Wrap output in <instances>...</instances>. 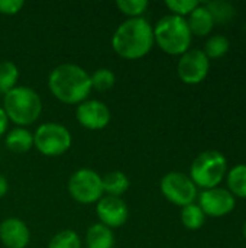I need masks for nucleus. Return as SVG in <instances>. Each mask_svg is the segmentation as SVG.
<instances>
[{"label": "nucleus", "instance_id": "nucleus-29", "mask_svg": "<svg viewBox=\"0 0 246 248\" xmlns=\"http://www.w3.org/2000/svg\"><path fill=\"white\" fill-rule=\"evenodd\" d=\"M9 192V183L6 180V177L3 174H0V199L4 198Z\"/></svg>", "mask_w": 246, "mask_h": 248}, {"label": "nucleus", "instance_id": "nucleus-4", "mask_svg": "<svg viewBox=\"0 0 246 248\" xmlns=\"http://www.w3.org/2000/svg\"><path fill=\"white\" fill-rule=\"evenodd\" d=\"M154 29L155 44L170 55H183L190 49L191 32L187 20L175 15H167L161 17Z\"/></svg>", "mask_w": 246, "mask_h": 248}, {"label": "nucleus", "instance_id": "nucleus-23", "mask_svg": "<svg viewBox=\"0 0 246 248\" xmlns=\"http://www.w3.org/2000/svg\"><path fill=\"white\" fill-rule=\"evenodd\" d=\"M48 248H81V238L72 230H62L51 238Z\"/></svg>", "mask_w": 246, "mask_h": 248}, {"label": "nucleus", "instance_id": "nucleus-20", "mask_svg": "<svg viewBox=\"0 0 246 248\" xmlns=\"http://www.w3.org/2000/svg\"><path fill=\"white\" fill-rule=\"evenodd\" d=\"M206 7L209 9V12L212 13L213 16V20H215V25H225L228 22H231L236 13L235 7L232 3L229 1H222V0H216V1H209V3H204Z\"/></svg>", "mask_w": 246, "mask_h": 248}, {"label": "nucleus", "instance_id": "nucleus-25", "mask_svg": "<svg viewBox=\"0 0 246 248\" xmlns=\"http://www.w3.org/2000/svg\"><path fill=\"white\" fill-rule=\"evenodd\" d=\"M116 7L129 19L142 17V13L148 9L146 0H119L116 1Z\"/></svg>", "mask_w": 246, "mask_h": 248}, {"label": "nucleus", "instance_id": "nucleus-30", "mask_svg": "<svg viewBox=\"0 0 246 248\" xmlns=\"http://www.w3.org/2000/svg\"><path fill=\"white\" fill-rule=\"evenodd\" d=\"M242 234H244V237H245L246 240V221L245 224H244V227H242Z\"/></svg>", "mask_w": 246, "mask_h": 248}, {"label": "nucleus", "instance_id": "nucleus-17", "mask_svg": "<svg viewBox=\"0 0 246 248\" xmlns=\"http://www.w3.org/2000/svg\"><path fill=\"white\" fill-rule=\"evenodd\" d=\"M101 185H103V192L107 196L120 198L129 190L130 182H129V177L123 171L115 170V171L107 173L104 177H101Z\"/></svg>", "mask_w": 246, "mask_h": 248}, {"label": "nucleus", "instance_id": "nucleus-15", "mask_svg": "<svg viewBox=\"0 0 246 248\" xmlns=\"http://www.w3.org/2000/svg\"><path fill=\"white\" fill-rule=\"evenodd\" d=\"M87 248H113L115 235L110 228L103 224H93L86 234Z\"/></svg>", "mask_w": 246, "mask_h": 248}, {"label": "nucleus", "instance_id": "nucleus-10", "mask_svg": "<svg viewBox=\"0 0 246 248\" xmlns=\"http://www.w3.org/2000/svg\"><path fill=\"white\" fill-rule=\"evenodd\" d=\"M235 196L223 187H213L203 190L199 195V206L204 215L220 218L235 209Z\"/></svg>", "mask_w": 246, "mask_h": 248}, {"label": "nucleus", "instance_id": "nucleus-5", "mask_svg": "<svg viewBox=\"0 0 246 248\" xmlns=\"http://www.w3.org/2000/svg\"><path fill=\"white\" fill-rule=\"evenodd\" d=\"M226 173L228 160L216 150H207L199 154L190 167V179L197 187H203L204 190L217 187Z\"/></svg>", "mask_w": 246, "mask_h": 248}, {"label": "nucleus", "instance_id": "nucleus-14", "mask_svg": "<svg viewBox=\"0 0 246 248\" xmlns=\"http://www.w3.org/2000/svg\"><path fill=\"white\" fill-rule=\"evenodd\" d=\"M186 20H187L191 35L206 36L215 28V20H213L212 13L209 12L206 4H202V3L188 15V19Z\"/></svg>", "mask_w": 246, "mask_h": 248}, {"label": "nucleus", "instance_id": "nucleus-8", "mask_svg": "<svg viewBox=\"0 0 246 248\" xmlns=\"http://www.w3.org/2000/svg\"><path fill=\"white\" fill-rule=\"evenodd\" d=\"M161 193L164 198L177 205V206H187L194 203L197 198V186L193 183L190 176L181 171H170L161 179Z\"/></svg>", "mask_w": 246, "mask_h": 248}, {"label": "nucleus", "instance_id": "nucleus-21", "mask_svg": "<svg viewBox=\"0 0 246 248\" xmlns=\"http://www.w3.org/2000/svg\"><path fill=\"white\" fill-rule=\"evenodd\" d=\"M204 221H206V215L203 214L199 205L190 203L181 209V222L187 230L191 231L200 230L204 225Z\"/></svg>", "mask_w": 246, "mask_h": 248}, {"label": "nucleus", "instance_id": "nucleus-9", "mask_svg": "<svg viewBox=\"0 0 246 248\" xmlns=\"http://www.w3.org/2000/svg\"><path fill=\"white\" fill-rule=\"evenodd\" d=\"M210 60L203 49H188L184 52L177 64V74L186 84H200L209 74Z\"/></svg>", "mask_w": 246, "mask_h": 248}, {"label": "nucleus", "instance_id": "nucleus-12", "mask_svg": "<svg viewBox=\"0 0 246 248\" xmlns=\"http://www.w3.org/2000/svg\"><path fill=\"white\" fill-rule=\"evenodd\" d=\"M96 214L100 219V224L107 228H119L126 224L129 218V208L122 198L103 196L96 205Z\"/></svg>", "mask_w": 246, "mask_h": 248}, {"label": "nucleus", "instance_id": "nucleus-28", "mask_svg": "<svg viewBox=\"0 0 246 248\" xmlns=\"http://www.w3.org/2000/svg\"><path fill=\"white\" fill-rule=\"evenodd\" d=\"M7 125H9V119H7V116H6L4 110L0 108V138H1V135L6 132Z\"/></svg>", "mask_w": 246, "mask_h": 248}, {"label": "nucleus", "instance_id": "nucleus-1", "mask_svg": "<svg viewBox=\"0 0 246 248\" xmlns=\"http://www.w3.org/2000/svg\"><path fill=\"white\" fill-rule=\"evenodd\" d=\"M48 87L55 99L65 105H80L91 92L90 74L80 65L64 62L48 76Z\"/></svg>", "mask_w": 246, "mask_h": 248}, {"label": "nucleus", "instance_id": "nucleus-6", "mask_svg": "<svg viewBox=\"0 0 246 248\" xmlns=\"http://www.w3.org/2000/svg\"><path fill=\"white\" fill-rule=\"evenodd\" d=\"M72 144L68 128L57 122H46L38 126L33 134V147L46 157H58L65 154Z\"/></svg>", "mask_w": 246, "mask_h": 248}, {"label": "nucleus", "instance_id": "nucleus-3", "mask_svg": "<svg viewBox=\"0 0 246 248\" xmlns=\"http://www.w3.org/2000/svg\"><path fill=\"white\" fill-rule=\"evenodd\" d=\"M1 109L9 121L23 128L38 121L42 112V100L32 87L16 86L3 96Z\"/></svg>", "mask_w": 246, "mask_h": 248}, {"label": "nucleus", "instance_id": "nucleus-27", "mask_svg": "<svg viewBox=\"0 0 246 248\" xmlns=\"http://www.w3.org/2000/svg\"><path fill=\"white\" fill-rule=\"evenodd\" d=\"M23 6H25L23 0H0V13L12 16L19 13Z\"/></svg>", "mask_w": 246, "mask_h": 248}, {"label": "nucleus", "instance_id": "nucleus-26", "mask_svg": "<svg viewBox=\"0 0 246 248\" xmlns=\"http://www.w3.org/2000/svg\"><path fill=\"white\" fill-rule=\"evenodd\" d=\"M200 3L197 0H167L165 6L173 12V15L184 17L188 16Z\"/></svg>", "mask_w": 246, "mask_h": 248}, {"label": "nucleus", "instance_id": "nucleus-22", "mask_svg": "<svg viewBox=\"0 0 246 248\" xmlns=\"http://www.w3.org/2000/svg\"><path fill=\"white\" fill-rule=\"evenodd\" d=\"M231 48V42L226 36L223 35H213L210 36L207 41H206V45H204V49L203 52L206 54V57L210 60H217V58H222Z\"/></svg>", "mask_w": 246, "mask_h": 248}, {"label": "nucleus", "instance_id": "nucleus-11", "mask_svg": "<svg viewBox=\"0 0 246 248\" xmlns=\"http://www.w3.org/2000/svg\"><path fill=\"white\" fill-rule=\"evenodd\" d=\"M75 118L83 128L90 131H100L109 125L112 113L106 103L97 99H91L84 100L77 106Z\"/></svg>", "mask_w": 246, "mask_h": 248}, {"label": "nucleus", "instance_id": "nucleus-18", "mask_svg": "<svg viewBox=\"0 0 246 248\" xmlns=\"http://www.w3.org/2000/svg\"><path fill=\"white\" fill-rule=\"evenodd\" d=\"M228 186L229 192L233 196L246 199V164L235 166L228 173Z\"/></svg>", "mask_w": 246, "mask_h": 248}, {"label": "nucleus", "instance_id": "nucleus-19", "mask_svg": "<svg viewBox=\"0 0 246 248\" xmlns=\"http://www.w3.org/2000/svg\"><path fill=\"white\" fill-rule=\"evenodd\" d=\"M19 80V68L12 61H0V94H6L16 87Z\"/></svg>", "mask_w": 246, "mask_h": 248}, {"label": "nucleus", "instance_id": "nucleus-2", "mask_svg": "<svg viewBox=\"0 0 246 248\" xmlns=\"http://www.w3.org/2000/svg\"><path fill=\"white\" fill-rule=\"evenodd\" d=\"M154 44V29L145 17L126 19L112 36L113 51L125 60L144 58Z\"/></svg>", "mask_w": 246, "mask_h": 248}, {"label": "nucleus", "instance_id": "nucleus-13", "mask_svg": "<svg viewBox=\"0 0 246 248\" xmlns=\"http://www.w3.org/2000/svg\"><path fill=\"white\" fill-rule=\"evenodd\" d=\"M0 241L6 248H26L30 241V231L22 219L6 218L0 224Z\"/></svg>", "mask_w": 246, "mask_h": 248}, {"label": "nucleus", "instance_id": "nucleus-7", "mask_svg": "<svg viewBox=\"0 0 246 248\" xmlns=\"http://www.w3.org/2000/svg\"><path fill=\"white\" fill-rule=\"evenodd\" d=\"M68 193L78 203H97L104 196L101 176L91 169H80L74 171L68 180Z\"/></svg>", "mask_w": 246, "mask_h": 248}, {"label": "nucleus", "instance_id": "nucleus-24", "mask_svg": "<svg viewBox=\"0 0 246 248\" xmlns=\"http://www.w3.org/2000/svg\"><path fill=\"white\" fill-rule=\"evenodd\" d=\"M91 89L99 92H106L112 89L116 83V74L110 68H99L93 74H90Z\"/></svg>", "mask_w": 246, "mask_h": 248}, {"label": "nucleus", "instance_id": "nucleus-16", "mask_svg": "<svg viewBox=\"0 0 246 248\" xmlns=\"http://www.w3.org/2000/svg\"><path fill=\"white\" fill-rule=\"evenodd\" d=\"M4 144L9 151L16 153V154H25L30 151L33 147V135L28 129L19 126V128L12 129L7 134Z\"/></svg>", "mask_w": 246, "mask_h": 248}]
</instances>
